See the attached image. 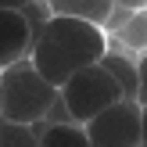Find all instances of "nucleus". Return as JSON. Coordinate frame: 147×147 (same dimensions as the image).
I'll return each mask as SVG.
<instances>
[{
  "label": "nucleus",
  "instance_id": "f257e3e1",
  "mask_svg": "<svg viewBox=\"0 0 147 147\" xmlns=\"http://www.w3.org/2000/svg\"><path fill=\"white\" fill-rule=\"evenodd\" d=\"M104 54H108L104 29L76 22V18H57V14H50V22L43 25V32L32 40V50H29L25 61L32 65V72L47 86L61 90L76 72L97 65Z\"/></svg>",
  "mask_w": 147,
  "mask_h": 147
},
{
  "label": "nucleus",
  "instance_id": "39448f33",
  "mask_svg": "<svg viewBox=\"0 0 147 147\" xmlns=\"http://www.w3.org/2000/svg\"><path fill=\"white\" fill-rule=\"evenodd\" d=\"M32 50V32L18 14V0H0V72L25 61Z\"/></svg>",
  "mask_w": 147,
  "mask_h": 147
},
{
  "label": "nucleus",
  "instance_id": "20e7f679",
  "mask_svg": "<svg viewBox=\"0 0 147 147\" xmlns=\"http://www.w3.org/2000/svg\"><path fill=\"white\" fill-rule=\"evenodd\" d=\"M83 129L90 147H140V104L119 100Z\"/></svg>",
  "mask_w": 147,
  "mask_h": 147
},
{
  "label": "nucleus",
  "instance_id": "7ed1b4c3",
  "mask_svg": "<svg viewBox=\"0 0 147 147\" xmlns=\"http://www.w3.org/2000/svg\"><path fill=\"white\" fill-rule=\"evenodd\" d=\"M57 100H61L65 111H68V122L86 126V122H93L100 111H108L111 104H119L122 90L115 86V79L108 76L100 65H90V68L76 72V76L57 90Z\"/></svg>",
  "mask_w": 147,
  "mask_h": 147
},
{
  "label": "nucleus",
  "instance_id": "9d476101",
  "mask_svg": "<svg viewBox=\"0 0 147 147\" xmlns=\"http://www.w3.org/2000/svg\"><path fill=\"white\" fill-rule=\"evenodd\" d=\"M0 147H36V129L32 126H7L0 129Z\"/></svg>",
  "mask_w": 147,
  "mask_h": 147
},
{
  "label": "nucleus",
  "instance_id": "6e6552de",
  "mask_svg": "<svg viewBox=\"0 0 147 147\" xmlns=\"http://www.w3.org/2000/svg\"><path fill=\"white\" fill-rule=\"evenodd\" d=\"M97 65L115 79V86L122 90V100H133L136 104V61H129V57L119 54V50H108Z\"/></svg>",
  "mask_w": 147,
  "mask_h": 147
},
{
  "label": "nucleus",
  "instance_id": "f03ea898",
  "mask_svg": "<svg viewBox=\"0 0 147 147\" xmlns=\"http://www.w3.org/2000/svg\"><path fill=\"white\" fill-rule=\"evenodd\" d=\"M57 90L32 72L29 61H18L0 72V119L7 126H36L54 108Z\"/></svg>",
  "mask_w": 147,
  "mask_h": 147
},
{
  "label": "nucleus",
  "instance_id": "423d86ee",
  "mask_svg": "<svg viewBox=\"0 0 147 147\" xmlns=\"http://www.w3.org/2000/svg\"><path fill=\"white\" fill-rule=\"evenodd\" d=\"M47 7L57 18H76V22H86V25H97V29H104V22L115 14V7L108 0H54Z\"/></svg>",
  "mask_w": 147,
  "mask_h": 147
},
{
  "label": "nucleus",
  "instance_id": "1a4fd4ad",
  "mask_svg": "<svg viewBox=\"0 0 147 147\" xmlns=\"http://www.w3.org/2000/svg\"><path fill=\"white\" fill-rule=\"evenodd\" d=\"M18 14H22V22L29 25L32 40L43 32V25L50 22V7H47V4H18Z\"/></svg>",
  "mask_w": 147,
  "mask_h": 147
},
{
  "label": "nucleus",
  "instance_id": "f8f14e48",
  "mask_svg": "<svg viewBox=\"0 0 147 147\" xmlns=\"http://www.w3.org/2000/svg\"><path fill=\"white\" fill-rule=\"evenodd\" d=\"M140 147H147V108H140Z\"/></svg>",
  "mask_w": 147,
  "mask_h": 147
},
{
  "label": "nucleus",
  "instance_id": "0eeeda50",
  "mask_svg": "<svg viewBox=\"0 0 147 147\" xmlns=\"http://www.w3.org/2000/svg\"><path fill=\"white\" fill-rule=\"evenodd\" d=\"M32 129H36V147H90L86 129L76 122H57V126L36 122Z\"/></svg>",
  "mask_w": 147,
  "mask_h": 147
},
{
  "label": "nucleus",
  "instance_id": "9b49d317",
  "mask_svg": "<svg viewBox=\"0 0 147 147\" xmlns=\"http://www.w3.org/2000/svg\"><path fill=\"white\" fill-rule=\"evenodd\" d=\"M136 104L147 108V57L136 61Z\"/></svg>",
  "mask_w": 147,
  "mask_h": 147
}]
</instances>
